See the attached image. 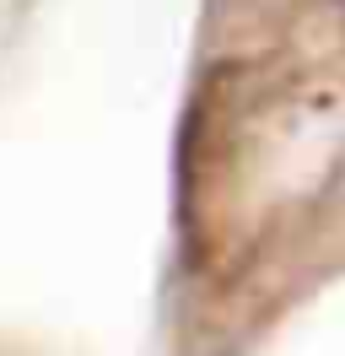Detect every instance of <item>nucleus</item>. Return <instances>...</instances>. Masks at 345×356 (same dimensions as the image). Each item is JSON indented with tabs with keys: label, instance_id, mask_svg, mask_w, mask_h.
<instances>
[]
</instances>
